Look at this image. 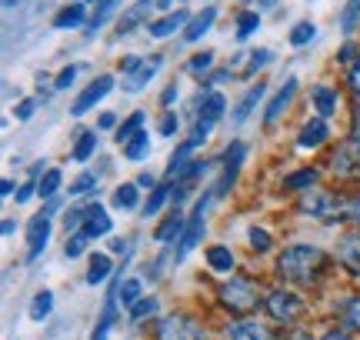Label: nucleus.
I'll return each instance as SVG.
<instances>
[{"mask_svg": "<svg viewBox=\"0 0 360 340\" xmlns=\"http://www.w3.org/2000/svg\"><path fill=\"white\" fill-rule=\"evenodd\" d=\"M321 267H323V250L310 247V244H294V247H287L281 254L277 274L283 280H294V284H310Z\"/></svg>", "mask_w": 360, "mask_h": 340, "instance_id": "f257e3e1", "label": "nucleus"}, {"mask_svg": "<svg viewBox=\"0 0 360 340\" xmlns=\"http://www.w3.org/2000/svg\"><path fill=\"white\" fill-rule=\"evenodd\" d=\"M347 207H350V204H344L340 197L327 194V190H307V194L300 197V210H304V214H310V217H317V221H323V223L340 221Z\"/></svg>", "mask_w": 360, "mask_h": 340, "instance_id": "f03ea898", "label": "nucleus"}, {"mask_svg": "<svg viewBox=\"0 0 360 340\" xmlns=\"http://www.w3.org/2000/svg\"><path fill=\"white\" fill-rule=\"evenodd\" d=\"M207 204H210V194H204L197 204H193V214L191 221H187V230L180 237V247H177V261H184L187 254H191L197 244H200V237H204V214H207Z\"/></svg>", "mask_w": 360, "mask_h": 340, "instance_id": "7ed1b4c3", "label": "nucleus"}, {"mask_svg": "<svg viewBox=\"0 0 360 340\" xmlns=\"http://www.w3.org/2000/svg\"><path fill=\"white\" fill-rule=\"evenodd\" d=\"M157 340H207V334L197 324H193L191 317H164L160 324H157Z\"/></svg>", "mask_w": 360, "mask_h": 340, "instance_id": "20e7f679", "label": "nucleus"}, {"mask_svg": "<svg viewBox=\"0 0 360 340\" xmlns=\"http://www.w3.org/2000/svg\"><path fill=\"white\" fill-rule=\"evenodd\" d=\"M220 301L227 303L233 314H247V310H254L257 294H254V287H250L247 280H231V284L220 287Z\"/></svg>", "mask_w": 360, "mask_h": 340, "instance_id": "39448f33", "label": "nucleus"}, {"mask_svg": "<svg viewBox=\"0 0 360 340\" xmlns=\"http://www.w3.org/2000/svg\"><path fill=\"white\" fill-rule=\"evenodd\" d=\"M267 310L274 320H283V324H294L300 310H304V301L294 297V294H287V290H274L267 297Z\"/></svg>", "mask_w": 360, "mask_h": 340, "instance_id": "423d86ee", "label": "nucleus"}, {"mask_svg": "<svg viewBox=\"0 0 360 340\" xmlns=\"http://www.w3.org/2000/svg\"><path fill=\"white\" fill-rule=\"evenodd\" d=\"M110 87H114V77H97V80H94L87 91L74 100V107H70V110H74V117H84L87 110H94V107H97L103 97L110 93Z\"/></svg>", "mask_w": 360, "mask_h": 340, "instance_id": "0eeeda50", "label": "nucleus"}, {"mask_svg": "<svg viewBox=\"0 0 360 340\" xmlns=\"http://www.w3.org/2000/svg\"><path fill=\"white\" fill-rule=\"evenodd\" d=\"M244 157H247V147L240 144V140L227 147V154H224V177H220V183L214 187V194L217 197H224L227 190H231V183H233V177H237L240 164H244Z\"/></svg>", "mask_w": 360, "mask_h": 340, "instance_id": "6e6552de", "label": "nucleus"}, {"mask_svg": "<svg viewBox=\"0 0 360 340\" xmlns=\"http://www.w3.org/2000/svg\"><path fill=\"white\" fill-rule=\"evenodd\" d=\"M47 237H51V221H47V214L40 210L37 217H30V223H27V244H30L27 261H37L40 250L47 247Z\"/></svg>", "mask_w": 360, "mask_h": 340, "instance_id": "1a4fd4ad", "label": "nucleus"}, {"mask_svg": "<svg viewBox=\"0 0 360 340\" xmlns=\"http://www.w3.org/2000/svg\"><path fill=\"white\" fill-rule=\"evenodd\" d=\"M337 261L347 267L350 274L360 277V234H344L340 247H337Z\"/></svg>", "mask_w": 360, "mask_h": 340, "instance_id": "9d476101", "label": "nucleus"}, {"mask_svg": "<svg viewBox=\"0 0 360 340\" xmlns=\"http://www.w3.org/2000/svg\"><path fill=\"white\" fill-rule=\"evenodd\" d=\"M110 227H114V221L107 217V210L94 204V207H87V221H84V227H80V234L87 237V240H94V237L110 234Z\"/></svg>", "mask_w": 360, "mask_h": 340, "instance_id": "9b49d317", "label": "nucleus"}, {"mask_svg": "<svg viewBox=\"0 0 360 340\" xmlns=\"http://www.w3.org/2000/svg\"><path fill=\"white\" fill-rule=\"evenodd\" d=\"M157 70H160V57H150V60L143 57V60L134 67L130 74H124V87H127V91H143V84L154 77Z\"/></svg>", "mask_w": 360, "mask_h": 340, "instance_id": "f8f14e48", "label": "nucleus"}, {"mask_svg": "<svg viewBox=\"0 0 360 340\" xmlns=\"http://www.w3.org/2000/svg\"><path fill=\"white\" fill-rule=\"evenodd\" d=\"M197 147H204V137H193V133H191V137H187V140H184L177 150H174V157H170V167H167V177H180V174L187 170V157H191Z\"/></svg>", "mask_w": 360, "mask_h": 340, "instance_id": "ddd939ff", "label": "nucleus"}, {"mask_svg": "<svg viewBox=\"0 0 360 340\" xmlns=\"http://www.w3.org/2000/svg\"><path fill=\"white\" fill-rule=\"evenodd\" d=\"M294 93H297V80H294V77H287V80H283V87L277 91V97H274V100L267 104V114H264V120H267V124H274V120H277V117L283 114V107L294 100Z\"/></svg>", "mask_w": 360, "mask_h": 340, "instance_id": "4468645a", "label": "nucleus"}, {"mask_svg": "<svg viewBox=\"0 0 360 340\" xmlns=\"http://www.w3.org/2000/svg\"><path fill=\"white\" fill-rule=\"evenodd\" d=\"M150 7H154V0H137V4L120 17V24H117L120 27V34H130L137 24H143V20H147V13H150Z\"/></svg>", "mask_w": 360, "mask_h": 340, "instance_id": "2eb2a0df", "label": "nucleus"}, {"mask_svg": "<svg viewBox=\"0 0 360 340\" xmlns=\"http://www.w3.org/2000/svg\"><path fill=\"white\" fill-rule=\"evenodd\" d=\"M184 24H187V11H174V13H167V17L154 20V24H150V34H154V37H170V34L180 30Z\"/></svg>", "mask_w": 360, "mask_h": 340, "instance_id": "dca6fc26", "label": "nucleus"}, {"mask_svg": "<svg viewBox=\"0 0 360 340\" xmlns=\"http://www.w3.org/2000/svg\"><path fill=\"white\" fill-rule=\"evenodd\" d=\"M214 17H217V7H207V11H200L197 17H193L191 24H187V30H184V37L187 40H200L210 30V24H214Z\"/></svg>", "mask_w": 360, "mask_h": 340, "instance_id": "f3484780", "label": "nucleus"}, {"mask_svg": "<svg viewBox=\"0 0 360 340\" xmlns=\"http://www.w3.org/2000/svg\"><path fill=\"white\" fill-rule=\"evenodd\" d=\"M323 137H327V120H323V117L310 120L307 127H304V133H300V147H304V150H310V147H321Z\"/></svg>", "mask_w": 360, "mask_h": 340, "instance_id": "a211bd4d", "label": "nucleus"}, {"mask_svg": "<svg viewBox=\"0 0 360 340\" xmlns=\"http://www.w3.org/2000/svg\"><path fill=\"white\" fill-rule=\"evenodd\" d=\"M84 17H87V7H84V4H70V7H64V11L53 17V27H57V30H67V27L84 24Z\"/></svg>", "mask_w": 360, "mask_h": 340, "instance_id": "6ab92c4d", "label": "nucleus"}, {"mask_svg": "<svg viewBox=\"0 0 360 340\" xmlns=\"http://www.w3.org/2000/svg\"><path fill=\"white\" fill-rule=\"evenodd\" d=\"M264 91H267L264 84H257V87H250V91H247V97H244V100H240V104H237V114H233V124H244V120L250 117V110L257 107V100H260V97H264Z\"/></svg>", "mask_w": 360, "mask_h": 340, "instance_id": "aec40b11", "label": "nucleus"}, {"mask_svg": "<svg viewBox=\"0 0 360 340\" xmlns=\"http://www.w3.org/2000/svg\"><path fill=\"white\" fill-rule=\"evenodd\" d=\"M107 277H110V257L107 254H94L87 270V284H103Z\"/></svg>", "mask_w": 360, "mask_h": 340, "instance_id": "412c9836", "label": "nucleus"}, {"mask_svg": "<svg viewBox=\"0 0 360 340\" xmlns=\"http://www.w3.org/2000/svg\"><path fill=\"white\" fill-rule=\"evenodd\" d=\"M314 104H317V110H321V117H330L337 110V93L330 91V87H314Z\"/></svg>", "mask_w": 360, "mask_h": 340, "instance_id": "4be33fe9", "label": "nucleus"}, {"mask_svg": "<svg viewBox=\"0 0 360 340\" xmlns=\"http://www.w3.org/2000/svg\"><path fill=\"white\" fill-rule=\"evenodd\" d=\"M207 263H210L217 274H227V270L233 267V254L227 247H210L207 250Z\"/></svg>", "mask_w": 360, "mask_h": 340, "instance_id": "5701e85b", "label": "nucleus"}, {"mask_svg": "<svg viewBox=\"0 0 360 340\" xmlns=\"http://www.w3.org/2000/svg\"><path fill=\"white\" fill-rule=\"evenodd\" d=\"M233 340H270V334L260 324H254V320H240L233 327Z\"/></svg>", "mask_w": 360, "mask_h": 340, "instance_id": "b1692460", "label": "nucleus"}, {"mask_svg": "<svg viewBox=\"0 0 360 340\" xmlns=\"http://www.w3.org/2000/svg\"><path fill=\"white\" fill-rule=\"evenodd\" d=\"M180 230H184V217H180V214H174V217H167V221L160 223V227H157V244H167V240H174V237L180 234Z\"/></svg>", "mask_w": 360, "mask_h": 340, "instance_id": "393cba45", "label": "nucleus"}, {"mask_svg": "<svg viewBox=\"0 0 360 340\" xmlns=\"http://www.w3.org/2000/svg\"><path fill=\"white\" fill-rule=\"evenodd\" d=\"M141 124H143V114H141V110H137V114H130V117L120 124V131H117V140H120V144H130V140H134V137L141 133Z\"/></svg>", "mask_w": 360, "mask_h": 340, "instance_id": "a878e982", "label": "nucleus"}, {"mask_svg": "<svg viewBox=\"0 0 360 340\" xmlns=\"http://www.w3.org/2000/svg\"><path fill=\"white\" fill-rule=\"evenodd\" d=\"M60 183H64V174H60V170H47V174L40 177V183H37V194L40 197H57Z\"/></svg>", "mask_w": 360, "mask_h": 340, "instance_id": "bb28decb", "label": "nucleus"}, {"mask_svg": "<svg viewBox=\"0 0 360 340\" xmlns=\"http://www.w3.org/2000/svg\"><path fill=\"white\" fill-rule=\"evenodd\" d=\"M53 310V294L51 290H40L34 303H30V320H44V317Z\"/></svg>", "mask_w": 360, "mask_h": 340, "instance_id": "cd10ccee", "label": "nucleus"}, {"mask_svg": "<svg viewBox=\"0 0 360 340\" xmlns=\"http://www.w3.org/2000/svg\"><path fill=\"white\" fill-rule=\"evenodd\" d=\"M220 114H224V97L220 93H207L204 107H200V120L214 124V120H220Z\"/></svg>", "mask_w": 360, "mask_h": 340, "instance_id": "c85d7f7f", "label": "nucleus"}, {"mask_svg": "<svg viewBox=\"0 0 360 340\" xmlns=\"http://www.w3.org/2000/svg\"><path fill=\"white\" fill-rule=\"evenodd\" d=\"M314 183H317V170H297L283 181V187L287 190H304V187H314Z\"/></svg>", "mask_w": 360, "mask_h": 340, "instance_id": "c756f323", "label": "nucleus"}, {"mask_svg": "<svg viewBox=\"0 0 360 340\" xmlns=\"http://www.w3.org/2000/svg\"><path fill=\"white\" fill-rule=\"evenodd\" d=\"M147 150H150V137H147V133H137L130 144H124V154H127L130 160H143Z\"/></svg>", "mask_w": 360, "mask_h": 340, "instance_id": "7c9ffc66", "label": "nucleus"}, {"mask_svg": "<svg viewBox=\"0 0 360 340\" xmlns=\"http://www.w3.org/2000/svg\"><path fill=\"white\" fill-rule=\"evenodd\" d=\"M340 317H344V324L354 330H360V297H347L344 307H340Z\"/></svg>", "mask_w": 360, "mask_h": 340, "instance_id": "2f4dec72", "label": "nucleus"}, {"mask_svg": "<svg viewBox=\"0 0 360 340\" xmlns=\"http://www.w3.org/2000/svg\"><path fill=\"white\" fill-rule=\"evenodd\" d=\"M114 204L117 207H124V210L137 207V183H124V187L114 194Z\"/></svg>", "mask_w": 360, "mask_h": 340, "instance_id": "473e14b6", "label": "nucleus"}, {"mask_svg": "<svg viewBox=\"0 0 360 340\" xmlns=\"http://www.w3.org/2000/svg\"><path fill=\"white\" fill-rule=\"evenodd\" d=\"M360 24V0H350L347 7H344V13H340V27L347 30V34H354Z\"/></svg>", "mask_w": 360, "mask_h": 340, "instance_id": "72a5a7b5", "label": "nucleus"}, {"mask_svg": "<svg viewBox=\"0 0 360 340\" xmlns=\"http://www.w3.org/2000/svg\"><path fill=\"white\" fill-rule=\"evenodd\" d=\"M94 147H97V137H94V133H80L77 147H74V160H77V164L90 160V154H94Z\"/></svg>", "mask_w": 360, "mask_h": 340, "instance_id": "f704fd0d", "label": "nucleus"}, {"mask_svg": "<svg viewBox=\"0 0 360 340\" xmlns=\"http://www.w3.org/2000/svg\"><path fill=\"white\" fill-rule=\"evenodd\" d=\"M260 27V17L254 11H244L240 17H237V37H250L254 30Z\"/></svg>", "mask_w": 360, "mask_h": 340, "instance_id": "c9c22d12", "label": "nucleus"}, {"mask_svg": "<svg viewBox=\"0 0 360 340\" xmlns=\"http://www.w3.org/2000/svg\"><path fill=\"white\" fill-rule=\"evenodd\" d=\"M314 34H317V27L307 24V20H300V24L290 30V44H294V47H304L307 40H314Z\"/></svg>", "mask_w": 360, "mask_h": 340, "instance_id": "e433bc0d", "label": "nucleus"}, {"mask_svg": "<svg viewBox=\"0 0 360 340\" xmlns=\"http://www.w3.org/2000/svg\"><path fill=\"white\" fill-rule=\"evenodd\" d=\"M117 4H120V0H101V7H97V13L90 17V30H97V27L107 24V17H110V13L117 11Z\"/></svg>", "mask_w": 360, "mask_h": 340, "instance_id": "4c0bfd02", "label": "nucleus"}, {"mask_svg": "<svg viewBox=\"0 0 360 340\" xmlns=\"http://www.w3.org/2000/svg\"><path fill=\"white\" fill-rule=\"evenodd\" d=\"M120 301L127 303V307H134V303L141 301V280H134V277L124 280V284H120Z\"/></svg>", "mask_w": 360, "mask_h": 340, "instance_id": "58836bf2", "label": "nucleus"}, {"mask_svg": "<svg viewBox=\"0 0 360 340\" xmlns=\"http://www.w3.org/2000/svg\"><path fill=\"white\" fill-rule=\"evenodd\" d=\"M154 314H157V301H154V297H141V301L130 307V317H134V320H143V317H154Z\"/></svg>", "mask_w": 360, "mask_h": 340, "instance_id": "ea45409f", "label": "nucleus"}, {"mask_svg": "<svg viewBox=\"0 0 360 340\" xmlns=\"http://www.w3.org/2000/svg\"><path fill=\"white\" fill-rule=\"evenodd\" d=\"M167 197H170V190H167V187H157L154 194H150V200L143 204V214H147V217H154L157 210H160V207H164V204H167Z\"/></svg>", "mask_w": 360, "mask_h": 340, "instance_id": "a19ab883", "label": "nucleus"}, {"mask_svg": "<svg viewBox=\"0 0 360 340\" xmlns=\"http://www.w3.org/2000/svg\"><path fill=\"white\" fill-rule=\"evenodd\" d=\"M90 187H97V177H94V174H84V177H77V181L70 183V194L74 197L90 194Z\"/></svg>", "mask_w": 360, "mask_h": 340, "instance_id": "79ce46f5", "label": "nucleus"}, {"mask_svg": "<svg viewBox=\"0 0 360 340\" xmlns=\"http://www.w3.org/2000/svg\"><path fill=\"white\" fill-rule=\"evenodd\" d=\"M267 60H270V51H257V53H250V64H247L244 74H247V77H254V74H257V70H260L264 64H267Z\"/></svg>", "mask_w": 360, "mask_h": 340, "instance_id": "37998d69", "label": "nucleus"}, {"mask_svg": "<svg viewBox=\"0 0 360 340\" xmlns=\"http://www.w3.org/2000/svg\"><path fill=\"white\" fill-rule=\"evenodd\" d=\"M210 64H214V53H197V57H193V60H191V64H187V67H191V70H193V74H204V70H210Z\"/></svg>", "mask_w": 360, "mask_h": 340, "instance_id": "c03bdc74", "label": "nucleus"}, {"mask_svg": "<svg viewBox=\"0 0 360 340\" xmlns=\"http://www.w3.org/2000/svg\"><path fill=\"white\" fill-rule=\"evenodd\" d=\"M84 244H87V237L74 234L70 240H67V257H70V261H74V257H80V254H84Z\"/></svg>", "mask_w": 360, "mask_h": 340, "instance_id": "a18cd8bd", "label": "nucleus"}, {"mask_svg": "<svg viewBox=\"0 0 360 340\" xmlns=\"http://www.w3.org/2000/svg\"><path fill=\"white\" fill-rule=\"evenodd\" d=\"M250 247H254V250H267L270 247V234H267V230L254 227V230H250Z\"/></svg>", "mask_w": 360, "mask_h": 340, "instance_id": "49530a36", "label": "nucleus"}, {"mask_svg": "<svg viewBox=\"0 0 360 340\" xmlns=\"http://www.w3.org/2000/svg\"><path fill=\"white\" fill-rule=\"evenodd\" d=\"M74 77H77V67H67V70H60V77H57L53 87H57V91H67V87L74 84Z\"/></svg>", "mask_w": 360, "mask_h": 340, "instance_id": "de8ad7c7", "label": "nucleus"}, {"mask_svg": "<svg viewBox=\"0 0 360 340\" xmlns=\"http://www.w3.org/2000/svg\"><path fill=\"white\" fill-rule=\"evenodd\" d=\"M34 110H37V100H20V107H17V120H30L34 117Z\"/></svg>", "mask_w": 360, "mask_h": 340, "instance_id": "09e8293b", "label": "nucleus"}, {"mask_svg": "<svg viewBox=\"0 0 360 340\" xmlns=\"http://www.w3.org/2000/svg\"><path fill=\"white\" fill-rule=\"evenodd\" d=\"M174 131H177V114H164V120H160V133L170 137Z\"/></svg>", "mask_w": 360, "mask_h": 340, "instance_id": "8fccbe9b", "label": "nucleus"}, {"mask_svg": "<svg viewBox=\"0 0 360 340\" xmlns=\"http://www.w3.org/2000/svg\"><path fill=\"white\" fill-rule=\"evenodd\" d=\"M350 87H354V93L360 97V60L354 64V70H350Z\"/></svg>", "mask_w": 360, "mask_h": 340, "instance_id": "3c124183", "label": "nucleus"}, {"mask_svg": "<svg viewBox=\"0 0 360 340\" xmlns=\"http://www.w3.org/2000/svg\"><path fill=\"white\" fill-rule=\"evenodd\" d=\"M34 190H37L34 183H27V187H20V190H17V204H24V200H30V194H34Z\"/></svg>", "mask_w": 360, "mask_h": 340, "instance_id": "603ef678", "label": "nucleus"}, {"mask_svg": "<svg viewBox=\"0 0 360 340\" xmlns=\"http://www.w3.org/2000/svg\"><path fill=\"white\" fill-rule=\"evenodd\" d=\"M143 57H127V60H124V64H120V70H124V74H130V70H134V67L141 64Z\"/></svg>", "mask_w": 360, "mask_h": 340, "instance_id": "864d4df0", "label": "nucleus"}, {"mask_svg": "<svg viewBox=\"0 0 360 340\" xmlns=\"http://www.w3.org/2000/svg\"><path fill=\"white\" fill-rule=\"evenodd\" d=\"M340 60H344V64L354 60V44H344V47H340Z\"/></svg>", "mask_w": 360, "mask_h": 340, "instance_id": "5fc2aeb1", "label": "nucleus"}, {"mask_svg": "<svg viewBox=\"0 0 360 340\" xmlns=\"http://www.w3.org/2000/svg\"><path fill=\"white\" fill-rule=\"evenodd\" d=\"M347 214L354 217V221L360 223V200H350V207H347Z\"/></svg>", "mask_w": 360, "mask_h": 340, "instance_id": "6e6d98bb", "label": "nucleus"}, {"mask_svg": "<svg viewBox=\"0 0 360 340\" xmlns=\"http://www.w3.org/2000/svg\"><path fill=\"white\" fill-rule=\"evenodd\" d=\"M323 340H350L344 330H330V334H323Z\"/></svg>", "mask_w": 360, "mask_h": 340, "instance_id": "4d7b16f0", "label": "nucleus"}, {"mask_svg": "<svg viewBox=\"0 0 360 340\" xmlns=\"http://www.w3.org/2000/svg\"><path fill=\"white\" fill-rule=\"evenodd\" d=\"M114 124H117L114 114H103V117H101V127H103V131H107V127H114Z\"/></svg>", "mask_w": 360, "mask_h": 340, "instance_id": "13d9d810", "label": "nucleus"}, {"mask_svg": "<svg viewBox=\"0 0 360 340\" xmlns=\"http://www.w3.org/2000/svg\"><path fill=\"white\" fill-rule=\"evenodd\" d=\"M110 250H114V254H127V244H124V240H114V244H110Z\"/></svg>", "mask_w": 360, "mask_h": 340, "instance_id": "bf43d9fd", "label": "nucleus"}, {"mask_svg": "<svg viewBox=\"0 0 360 340\" xmlns=\"http://www.w3.org/2000/svg\"><path fill=\"white\" fill-rule=\"evenodd\" d=\"M0 194H4V197L13 194V181H4V183H0Z\"/></svg>", "mask_w": 360, "mask_h": 340, "instance_id": "052dcab7", "label": "nucleus"}, {"mask_svg": "<svg viewBox=\"0 0 360 340\" xmlns=\"http://www.w3.org/2000/svg\"><path fill=\"white\" fill-rule=\"evenodd\" d=\"M137 183H141V187H154V177H150V174H141V181Z\"/></svg>", "mask_w": 360, "mask_h": 340, "instance_id": "680f3d73", "label": "nucleus"}, {"mask_svg": "<svg viewBox=\"0 0 360 340\" xmlns=\"http://www.w3.org/2000/svg\"><path fill=\"white\" fill-rule=\"evenodd\" d=\"M4 7H17V0H4Z\"/></svg>", "mask_w": 360, "mask_h": 340, "instance_id": "e2e57ef3", "label": "nucleus"}, {"mask_svg": "<svg viewBox=\"0 0 360 340\" xmlns=\"http://www.w3.org/2000/svg\"><path fill=\"white\" fill-rule=\"evenodd\" d=\"M357 133H360V114H357Z\"/></svg>", "mask_w": 360, "mask_h": 340, "instance_id": "0e129e2a", "label": "nucleus"}]
</instances>
